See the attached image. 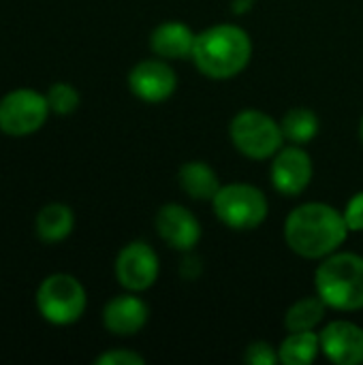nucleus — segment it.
Masks as SVG:
<instances>
[{
    "label": "nucleus",
    "mask_w": 363,
    "mask_h": 365,
    "mask_svg": "<svg viewBox=\"0 0 363 365\" xmlns=\"http://www.w3.org/2000/svg\"><path fill=\"white\" fill-rule=\"evenodd\" d=\"M128 90L143 103H163L178 90V75L169 60L148 58L128 71Z\"/></svg>",
    "instance_id": "10"
},
{
    "label": "nucleus",
    "mask_w": 363,
    "mask_h": 365,
    "mask_svg": "<svg viewBox=\"0 0 363 365\" xmlns=\"http://www.w3.org/2000/svg\"><path fill=\"white\" fill-rule=\"evenodd\" d=\"M359 139H362V143H363V118H362V122H359Z\"/></svg>",
    "instance_id": "26"
},
{
    "label": "nucleus",
    "mask_w": 363,
    "mask_h": 365,
    "mask_svg": "<svg viewBox=\"0 0 363 365\" xmlns=\"http://www.w3.org/2000/svg\"><path fill=\"white\" fill-rule=\"evenodd\" d=\"M321 355V338L315 331H289L278 346L280 364L310 365Z\"/></svg>",
    "instance_id": "17"
},
{
    "label": "nucleus",
    "mask_w": 363,
    "mask_h": 365,
    "mask_svg": "<svg viewBox=\"0 0 363 365\" xmlns=\"http://www.w3.org/2000/svg\"><path fill=\"white\" fill-rule=\"evenodd\" d=\"M51 115L47 96L34 88H15L0 98V133L28 137L39 133Z\"/></svg>",
    "instance_id": "7"
},
{
    "label": "nucleus",
    "mask_w": 363,
    "mask_h": 365,
    "mask_svg": "<svg viewBox=\"0 0 363 365\" xmlns=\"http://www.w3.org/2000/svg\"><path fill=\"white\" fill-rule=\"evenodd\" d=\"M325 302L319 295L297 299L285 314L287 331H315L325 319Z\"/></svg>",
    "instance_id": "19"
},
{
    "label": "nucleus",
    "mask_w": 363,
    "mask_h": 365,
    "mask_svg": "<svg viewBox=\"0 0 363 365\" xmlns=\"http://www.w3.org/2000/svg\"><path fill=\"white\" fill-rule=\"evenodd\" d=\"M154 227L158 237L178 252H190L201 242V222L180 203H165L156 212Z\"/></svg>",
    "instance_id": "11"
},
{
    "label": "nucleus",
    "mask_w": 363,
    "mask_h": 365,
    "mask_svg": "<svg viewBox=\"0 0 363 365\" xmlns=\"http://www.w3.org/2000/svg\"><path fill=\"white\" fill-rule=\"evenodd\" d=\"M282 233L291 252L308 261H321L340 250L351 231L340 210L310 201L297 205L287 216Z\"/></svg>",
    "instance_id": "1"
},
{
    "label": "nucleus",
    "mask_w": 363,
    "mask_h": 365,
    "mask_svg": "<svg viewBox=\"0 0 363 365\" xmlns=\"http://www.w3.org/2000/svg\"><path fill=\"white\" fill-rule=\"evenodd\" d=\"M212 207L216 218L231 231H252L261 227L270 214L265 192L244 182L223 184L212 199Z\"/></svg>",
    "instance_id": "6"
},
{
    "label": "nucleus",
    "mask_w": 363,
    "mask_h": 365,
    "mask_svg": "<svg viewBox=\"0 0 363 365\" xmlns=\"http://www.w3.org/2000/svg\"><path fill=\"white\" fill-rule=\"evenodd\" d=\"M315 291L332 310H363V257L336 250L321 259L315 272Z\"/></svg>",
    "instance_id": "3"
},
{
    "label": "nucleus",
    "mask_w": 363,
    "mask_h": 365,
    "mask_svg": "<svg viewBox=\"0 0 363 365\" xmlns=\"http://www.w3.org/2000/svg\"><path fill=\"white\" fill-rule=\"evenodd\" d=\"M342 214H344V220L349 225V231H355V233L363 231V190L355 192L349 199V203H347Z\"/></svg>",
    "instance_id": "23"
},
{
    "label": "nucleus",
    "mask_w": 363,
    "mask_h": 365,
    "mask_svg": "<svg viewBox=\"0 0 363 365\" xmlns=\"http://www.w3.org/2000/svg\"><path fill=\"white\" fill-rule=\"evenodd\" d=\"M75 229V214L66 203H47L39 210L34 220L36 237L43 244H60Z\"/></svg>",
    "instance_id": "16"
},
{
    "label": "nucleus",
    "mask_w": 363,
    "mask_h": 365,
    "mask_svg": "<svg viewBox=\"0 0 363 365\" xmlns=\"http://www.w3.org/2000/svg\"><path fill=\"white\" fill-rule=\"evenodd\" d=\"M150 319L148 304L139 297V293H122L111 297L103 308V325L113 336H135L139 334Z\"/></svg>",
    "instance_id": "13"
},
{
    "label": "nucleus",
    "mask_w": 363,
    "mask_h": 365,
    "mask_svg": "<svg viewBox=\"0 0 363 365\" xmlns=\"http://www.w3.org/2000/svg\"><path fill=\"white\" fill-rule=\"evenodd\" d=\"M34 304L43 321L56 327H68L83 317L88 308V293L75 276L56 272L41 280Z\"/></svg>",
    "instance_id": "4"
},
{
    "label": "nucleus",
    "mask_w": 363,
    "mask_h": 365,
    "mask_svg": "<svg viewBox=\"0 0 363 365\" xmlns=\"http://www.w3.org/2000/svg\"><path fill=\"white\" fill-rule=\"evenodd\" d=\"M197 41V32L184 21L171 19L158 24L150 34V49L154 56L163 60H186L193 56V47Z\"/></svg>",
    "instance_id": "14"
},
{
    "label": "nucleus",
    "mask_w": 363,
    "mask_h": 365,
    "mask_svg": "<svg viewBox=\"0 0 363 365\" xmlns=\"http://www.w3.org/2000/svg\"><path fill=\"white\" fill-rule=\"evenodd\" d=\"M233 148L250 160H272L287 143L282 126L261 109H242L229 124Z\"/></svg>",
    "instance_id": "5"
},
{
    "label": "nucleus",
    "mask_w": 363,
    "mask_h": 365,
    "mask_svg": "<svg viewBox=\"0 0 363 365\" xmlns=\"http://www.w3.org/2000/svg\"><path fill=\"white\" fill-rule=\"evenodd\" d=\"M178 184L195 201H212L220 190L218 173L203 160H188L178 171Z\"/></svg>",
    "instance_id": "15"
},
{
    "label": "nucleus",
    "mask_w": 363,
    "mask_h": 365,
    "mask_svg": "<svg viewBox=\"0 0 363 365\" xmlns=\"http://www.w3.org/2000/svg\"><path fill=\"white\" fill-rule=\"evenodd\" d=\"M113 274L118 284L131 293H143L152 289L160 274V261L156 250L148 242L126 244L113 263Z\"/></svg>",
    "instance_id": "8"
},
{
    "label": "nucleus",
    "mask_w": 363,
    "mask_h": 365,
    "mask_svg": "<svg viewBox=\"0 0 363 365\" xmlns=\"http://www.w3.org/2000/svg\"><path fill=\"white\" fill-rule=\"evenodd\" d=\"M252 58L250 34L235 24H214L197 32L190 60L208 79L225 81L237 77Z\"/></svg>",
    "instance_id": "2"
},
{
    "label": "nucleus",
    "mask_w": 363,
    "mask_h": 365,
    "mask_svg": "<svg viewBox=\"0 0 363 365\" xmlns=\"http://www.w3.org/2000/svg\"><path fill=\"white\" fill-rule=\"evenodd\" d=\"M145 357L131 351V349H109L105 353H101L94 365H143Z\"/></svg>",
    "instance_id": "22"
},
{
    "label": "nucleus",
    "mask_w": 363,
    "mask_h": 365,
    "mask_svg": "<svg viewBox=\"0 0 363 365\" xmlns=\"http://www.w3.org/2000/svg\"><path fill=\"white\" fill-rule=\"evenodd\" d=\"M321 355L336 365L363 364V327L353 321H332L321 331Z\"/></svg>",
    "instance_id": "12"
},
{
    "label": "nucleus",
    "mask_w": 363,
    "mask_h": 365,
    "mask_svg": "<svg viewBox=\"0 0 363 365\" xmlns=\"http://www.w3.org/2000/svg\"><path fill=\"white\" fill-rule=\"evenodd\" d=\"M244 361L248 365H276L280 364V357H278L276 346H272L265 340H257V342L248 344V349L244 353Z\"/></svg>",
    "instance_id": "21"
},
{
    "label": "nucleus",
    "mask_w": 363,
    "mask_h": 365,
    "mask_svg": "<svg viewBox=\"0 0 363 365\" xmlns=\"http://www.w3.org/2000/svg\"><path fill=\"white\" fill-rule=\"evenodd\" d=\"M252 4H255V0H231V11L235 15H242V13H248Z\"/></svg>",
    "instance_id": "25"
},
{
    "label": "nucleus",
    "mask_w": 363,
    "mask_h": 365,
    "mask_svg": "<svg viewBox=\"0 0 363 365\" xmlns=\"http://www.w3.org/2000/svg\"><path fill=\"white\" fill-rule=\"evenodd\" d=\"M315 165L312 156L304 150V145H282L272 158L270 178L276 192L282 197H300L312 182Z\"/></svg>",
    "instance_id": "9"
},
{
    "label": "nucleus",
    "mask_w": 363,
    "mask_h": 365,
    "mask_svg": "<svg viewBox=\"0 0 363 365\" xmlns=\"http://www.w3.org/2000/svg\"><path fill=\"white\" fill-rule=\"evenodd\" d=\"M280 126H282V135H285V139L289 143L306 145V143H310L319 135L321 122H319V115L312 109H308V107H293V109H289L282 115Z\"/></svg>",
    "instance_id": "18"
},
{
    "label": "nucleus",
    "mask_w": 363,
    "mask_h": 365,
    "mask_svg": "<svg viewBox=\"0 0 363 365\" xmlns=\"http://www.w3.org/2000/svg\"><path fill=\"white\" fill-rule=\"evenodd\" d=\"M203 274V263L201 259L190 250V252H184V259L180 261V276L188 282L197 280L199 276Z\"/></svg>",
    "instance_id": "24"
},
{
    "label": "nucleus",
    "mask_w": 363,
    "mask_h": 365,
    "mask_svg": "<svg viewBox=\"0 0 363 365\" xmlns=\"http://www.w3.org/2000/svg\"><path fill=\"white\" fill-rule=\"evenodd\" d=\"M45 96H47V103H49V109H51L53 115H71V113L77 111V107L81 103L79 90L73 83H66V81L51 83L47 88Z\"/></svg>",
    "instance_id": "20"
}]
</instances>
